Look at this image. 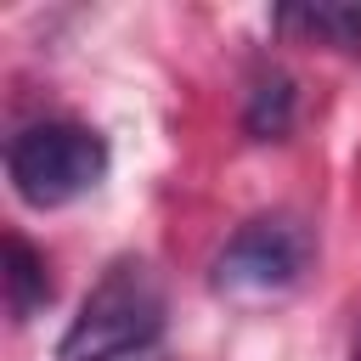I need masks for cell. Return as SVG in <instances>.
<instances>
[{"label": "cell", "instance_id": "5b68a950", "mask_svg": "<svg viewBox=\"0 0 361 361\" xmlns=\"http://www.w3.org/2000/svg\"><path fill=\"white\" fill-rule=\"evenodd\" d=\"M51 305V271H45V254L28 243V237H6V310L11 322H34L39 310Z\"/></svg>", "mask_w": 361, "mask_h": 361}, {"label": "cell", "instance_id": "52a82bcc", "mask_svg": "<svg viewBox=\"0 0 361 361\" xmlns=\"http://www.w3.org/2000/svg\"><path fill=\"white\" fill-rule=\"evenodd\" d=\"M350 361H361V322H355V338H350Z\"/></svg>", "mask_w": 361, "mask_h": 361}, {"label": "cell", "instance_id": "6da1fadb", "mask_svg": "<svg viewBox=\"0 0 361 361\" xmlns=\"http://www.w3.org/2000/svg\"><path fill=\"white\" fill-rule=\"evenodd\" d=\"M158 333H164V288L141 259H118L68 322L56 361H130Z\"/></svg>", "mask_w": 361, "mask_h": 361}, {"label": "cell", "instance_id": "7a4b0ae2", "mask_svg": "<svg viewBox=\"0 0 361 361\" xmlns=\"http://www.w3.org/2000/svg\"><path fill=\"white\" fill-rule=\"evenodd\" d=\"M107 141L90 124L73 118H45V124H23L6 141V180L28 209H62L85 192H96L107 180Z\"/></svg>", "mask_w": 361, "mask_h": 361}, {"label": "cell", "instance_id": "3957f363", "mask_svg": "<svg viewBox=\"0 0 361 361\" xmlns=\"http://www.w3.org/2000/svg\"><path fill=\"white\" fill-rule=\"evenodd\" d=\"M310 226L299 214H254L231 231V243L214 254V288L231 299H271L288 293L310 265Z\"/></svg>", "mask_w": 361, "mask_h": 361}, {"label": "cell", "instance_id": "277c9868", "mask_svg": "<svg viewBox=\"0 0 361 361\" xmlns=\"http://www.w3.org/2000/svg\"><path fill=\"white\" fill-rule=\"evenodd\" d=\"M276 28L310 39V45H333V51H361V0H316V6H282Z\"/></svg>", "mask_w": 361, "mask_h": 361}, {"label": "cell", "instance_id": "8992f818", "mask_svg": "<svg viewBox=\"0 0 361 361\" xmlns=\"http://www.w3.org/2000/svg\"><path fill=\"white\" fill-rule=\"evenodd\" d=\"M293 113H299L293 79L271 68V73L254 79V90H248V102H243V130H248L254 141H282V135L293 130Z\"/></svg>", "mask_w": 361, "mask_h": 361}]
</instances>
